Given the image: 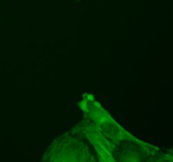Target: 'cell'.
Segmentation results:
<instances>
[{
    "label": "cell",
    "instance_id": "cell-1",
    "mask_svg": "<svg viewBox=\"0 0 173 162\" xmlns=\"http://www.w3.org/2000/svg\"><path fill=\"white\" fill-rule=\"evenodd\" d=\"M77 107L83 112V118L92 123L93 127L115 146L122 142H131L138 145L146 143V140L138 138L129 130H126L92 93H83L81 99L77 103Z\"/></svg>",
    "mask_w": 173,
    "mask_h": 162
},
{
    "label": "cell",
    "instance_id": "cell-2",
    "mask_svg": "<svg viewBox=\"0 0 173 162\" xmlns=\"http://www.w3.org/2000/svg\"><path fill=\"white\" fill-rule=\"evenodd\" d=\"M43 162H96V157L84 139L68 131L53 140Z\"/></svg>",
    "mask_w": 173,
    "mask_h": 162
},
{
    "label": "cell",
    "instance_id": "cell-3",
    "mask_svg": "<svg viewBox=\"0 0 173 162\" xmlns=\"http://www.w3.org/2000/svg\"><path fill=\"white\" fill-rule=\"evenodd\" d=\"M71 132L81 139H84L92 147L93 154L96 157V162H116L115 157H114L115 145L111 143L108 139H106L87 119L83 118L80 122L76 123L71 128Z\"/></svg>",
    "mask_w": 173,
    "mask_h": 162
},
{
    "label": "cell",
    "instance_id": "cell-4",
    "mask_svg": "<svg viewBox=\"0 0 173 162\" xmlns=\"http://www.w3.org/2000/svg\"><path fill=\"white\" fill-rule=\"evenodd\" d=\"M158 146L151 145L149 142L143 145L122 142L114 149V157L116 162H146L147 154L154 151Z\"/></svg>",
    "mask_w": 173,
    "mask_h": 162
},
{
    "label": "cell",
    "instance_id": "cell-5",
    "mask_svg": "<svg viewBox=\"0 0 173 162\" xmlns=\"http://www.w3.org/2000/svg\"><path fill=\"white\" fill-rule=\"evenodd\" d=\"M146 162H173V146L172 147H157L154 151L147 154Z\"/></svg>",
    "mask_w": 173,
    "mask_h": 162
}]
</instances>
